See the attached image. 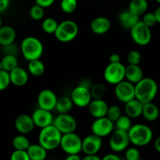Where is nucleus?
Segmentation results:
<instances>
[{"label":"nucleus","instance_id":"obj_1","mask_svg":"<svg viewBox=\"0 0 160 160\" xmlns=\"http://www.w3.org/2000/svg\"><path fill=\"white\" fill-rule=\"evenodd\" d=\"M135 98L142 102L147 104L152 102L158 93V84L152 78L144 77L140 82L134 85Z\"/></svg>","mask_w":160,"mask_h":160},{"label":"nucleus","instance_id":"obj_2","mask_svg":"<svg viewBox=\"0 0 160 160\" xmlns=\"http://www.w3.org/2000/svg\"><path fill=\"white\" fill-rule=\"evenodd\" d=\"M20 52L28 61L40 59L44 53L43 43L34 36H27L20 43Z\"/></svg>","mask_w":160,"mask_h":160},{"label":"nucleus","instance_id":"obj_3","mask_svg":"<svg viewBox=\"0 0 160 160\" xmlns=\"http://www.w3.org/2000/svg\"><path fill=\"white\" fill-rule=\"evenodd\" d=\"M128 133L130 142L135 147L148 145L153 138L152 130L145 124L138 123L132 125Z\"/></svg>","mask_w":160,"mask_h":160},{"label":"nucleus","instance_id":"obj_4","mask_svg":"<svg viewBox=\"0 0 160 160\" xmlns=\"http://www.w3.org/2000/svg\"><path fill=\"white\" fill-rule=\"evenodd\" d=\"M62 133L53 124L41 129L38 134V144L45 150L52 151L59 147Z\"/></svg>","mask_w":160,"mask_h":160},{"label":"nucleus","instance_id":"obj_5","mask_svg":"<svg viewBox=\"0 0 160 160\" xmlns=\"http://www.w3.org/2000/svg\"><path fill=\"white\" fill-rule=\"evenodd\" d=\"M79 33L78 24L72 20H65L59 23L55 37L58 41L63 43L70 42L74 40Z\"/></svg>","mask_w":160,"mask_h":160},{"label":"nucleus","instance_id":"obj_6","mask_svg":"<svg viewBox=\"0 0 160 160\" xmlns=\"http://www.w3.org/2000/svg\"><path fill=\"white\" fill-rule=\"evenodd\" d=\"M59 147L67 155L79 154L81 152L82 139L75 132L62 134Z\"/></svg>","mask_w":160,"mask_h":160},{"label":"nucleus","instance_id":"obj_7","mask_svg":"<svg viewBox=\"0 0 160 160\" xmlns=\"http://www.w3.org/2000/svg\"><path fill=\"white\" fill-rule=\"evenodd\" d=\"M130 34L134 43L141 46L148 45L152 38L151 28L146 26L142 20L130 30Z\"/></svg>","mask_w":160,"mask_h":160},{"label":"nucleus","instance_id":"obj_8","mask_svg":"<svg viewBox=\"0 0 160 160\" xmlns=\"http://www.w3.org/2000/svg\"><path fill=\"white\" fill-rule=\"evenodd\" d=\"M105 80L109 84L116 86L125 79V66L120 63H109L103 73Z\"/></svg>","mask_w":160,"mask_h":160},{"label":"nucleus","instance_id":"obj_9","mask_svg":"<svg viewBox=\"0 0 160 160\" xmlns=\"http://www.w3.org/2000/svg\"><path fill=\"white\" fill-rule=\"evenodd\" d=\"M130 139L128 133L123 130H113L110 134L109 145L111 150L114 152H122L129 147Z\"/></svg>","mask_w":160,"mask_h":160},{"label":"nucleus","instance_id":"obj_10","mask_svg":"<svg viewBox=\"0 0 160 160\" xmlns=\"http://www.w3.org/2000/svg\"><path fill=\"white\" fill-rule=\"evenodd\" d=\"M52 124L62 134L75 132L78 127L76 119L70 114H59L54 119Z\"/></svg>","mask_w":160,"mask_h":160},{"label":"nucleus","instance_id":"obj_11","mask_svg":"<svg viewBox=\"0 0 160 160\" xmlns=\"http://www.w3.org/2000/svg\"><path fill=\"white\" fill-rule=\"evenodd\" d=\"M114 128V122L109 120L107 117L95 119L91 125L92 133L101 138L109 136L113 132Z\"/></svg>","mask_w":160,"mask_h":160},{"label":"nucleus","instance_id":"obj_12","mask_svg":"<svg viewBox=\"0 0 160 160\" xmlns=\"http://www.w3.org/2000/svg\"><path fill=\"white\" fill-rule=\"evenodd\" d=\"M114 94L117 100L122 103H127L135 98L134 85L126 79L117 84L114 88Z\"/></svg>","mask_w":160,"mask_h":160},{"label":"nucleus","instance_id":"obj_13","mask_svg":"<svg viewBox=\"0 0 160 160\" xmlns=\"http://www.w3.org/2000/svg\"><path fill=\"white\" fill-rule=\"evenodd\" d=\"M70 98L73 101V105L81 108H88L92 100L90 90L79 85L72 90Z\"/></svg>","mask_w":160,"mask_h":160},{"label":"nucleus","instance_id":"obj_14","mask_svg":"<svg viewBox=\"0 0 160 160\" xmlns=\"http://www.w3.org/2000/svg\"><path fill=\"white\" fill-rule=\"evenodd\" d=\"M57 96L52 90L48 89H42L37 97V104L39 108L52 111L55 109L57 101Z\"/></svg>","mask_w":160,"mask_h":160},{"label":"nucleus","instance_id":"obj_15","mask_svg":"<svg viewBox=\"0 0 160 160\" xmlns=\"http://www.w3.org/2000/svg\"><path fill=\"white\" fill-rule=\"evenodd\" d=\"M102 146V140L96 135L91 133L82 139L81 152L85 155H97Z\"/></svg>","mask_w":160,"mask_h":160},{"label":"nucleus","instance_id":"obj_16","mask_svg":"<svg viewBox=\"0 0 160 160\" xmlns=\"http://www.w3.org/2000/svg\"><path fill=\"white\" fill-rule=\"evenodd\" d=\"M14 126L20 134L27 135L34 130L35 125L31 115L28 114H21L16 118L14 121Z\"/></svg>","mask_w":160,"mask_h":160},{"label":"nucleus","instance_id":"obj_17","mask_svg":"<svg viewBox=\"0 0 160 160\" xmlns=\"http://www.w3.org/2000/svg\"><path fill=\"white\" fill-rule=\"evenodd\" d=\"M31 117H32L34 125L41 129L52 125L54 120L51 111L39 108L34 110V112L31 115Z\"/></svg>","mask_w":160,"mask_h":160},{"label":"nucleus","instance_id":"obj_18","mask_svg":"<svg viewBox=\"0 0 160 160\" xmlns=\"http://www.w3.org/2000/svg\"><path fill=\"white\" fill-rule=\"evenodd\" d=\"M108 108L107 102L103 99H92L88 106L89 113L95 119L106 117Z\"/></svg>","mask_w":160,"mask_h":160},{"label":"nucleus","instance_id":"obj_19","mask_svg":"<svg viewBox=\"0 0 160 160\" xmlns=\"http://www.w3.org/2000/svg\"><path fill=\"white\" fill-rule=\"evenodd\" d=\"M10 83L17 87L25 86L29 81V73L23 67H17L9 72Z\"/></svg>","mask_w":160,"mask_h":160},{"label":"nucleus","instance_id":"obj_20","mask_svg":"<svg viewBox=\"0 0 160 160\" xmlns=\"http://www.w3.org/2000/svg\"><path fill=\"white\" fill-rule=\"evenodd\" d=\"M91 31L95 35H102L110 30L111 21L106 17H98L92 20L90 24Z\"/></svg>","mask_w":160,"mask_h":160},{"label":"nucleus","instance_id":"obj_21","mask_svg":"<svg viewBox=\"0 0 160 160\" xmlns=\"http://www.w3.org/2000/svg\"><path fill=\"white\" fill-rule=\"evenodd\" d=\"M118 21L122 28L131 30L136 24L140 21V17L134 14L128 9H126V10L121 11L119 13Z\"/></svg>","mask_w":160,"mask_h":160},{"label":"nucleus","instance_id":"obj_22","mask_svg":"<svg viewBox=\"0 0 160 160\" xmlns=\"http://www.w3.org/2000/svg\"><path fill=\"white\" fill-rule=\"evenodd\" d=\"M144 78V72L139 65L128 64L125 67V79L132 84H137Z\"/></svg>","mask_w":160,"mask_h":160},{"label":"nucleus","instance_id":"obj_23","mask_svg":"<svg viewBox=\"0 0 160 160\" xmlns=\"http://www.w3.org/2000/svg\"><path fill=\"white\" fill-rule=\"evenodd\" d=\"M143 105L144 104L136 98L127 102L124 105L125 115H127L131 119H137L140 117L142 114Z\"/></svg>","mask_w":160,"mask_h":160},{"label":"nucleus","instance_id":"obj_24","mask_svg":"<svg viewBox=\"0 0 160 160\" xmlns=\"http://www.w3.org/2000/svg\"><path fill=\"white\" fill-rule=\"evenodd\" d=\"M17 38V32L12 27L2 25L0 28V45L6 46L14 43Z\"/></svg>","mask_w":160,"mask_h":160},{"label":"nucleus","instance_id":"obj_25","mask_svg":"<svg viewBox=\"0 0 160 160\" xmlns=\"http://www.w3.org/2000/svg\"><path fill=\"white\" fill-rule=\"evenodd\" d=\"M142 115L148 122H155L159 117V109L153 102L144 104Z\"/></svg>","mask_w":160,"mask_h":160},{"label":"nucleus","instance_id":"obj_26","mask_svg":"<svg viewBox=\"0 0 160 160\" xmlns=\"http://www.w3.org/2000/svg\"><path fill=\"white\" fill-rule=\"evenodd\" d=\"M27 153L31 160H45L48 151L42 145L38 144H31L27 149Z\"/></svg>","mask_w":160,"mask_h":160},{"label":"nucleus","instance_id":"obj_27","mask_svg":"<svg viewBox=\"0 0 160 160\" xmlns=\"http://www.w3.org/2000/svg\"><path fill=\"white\" fill-rule=\"evenodd\" d=\"M73 107V103L70 97L62 96L57 99L55 110L59 114H70Z\"/></svg>","mask_w":160,"mask_h":160},{"label":"nucleus","instance_id":"obj_28","mask_svg":"<svg viewBox=\"0 0 160 160\" xmlns=\"http://www.w3.org/2000/svg\"><path fill=\"white\" fill-rule=\"evenodd\" d=\"M148 9V0H131L128 5V10L138 17L144 15Z\"/></svg>","mask_w":160,"mask_h":160},{"label":"nucleus","instance_id":"obj_29","mask_svg":"<svg viewBox=\"0 0 160 160\" xmlns=\"http://www.w3.org/2000/svg\"><path fill=\"white\" fill-rule=\"evenodd\" d=\"M45 71V66L40 59L28 61V72L32 76H42Z\"/></svg>","mask_w":160,"mask_h":160},{"label":"nucleus","instance_id":"obj_30","mask_svg":"<svg viewBox=\"0 0 160 160\" xmlns=\"http://www.w3.org/2000/svg\"><path fill=\"white\" fill-rule=\"evenodd\" d=\"M2 70L6 72H11L18 67V59L15 55L5 54L4 56L2 58Z\"/></svg>","mask_w":160,"mask_h":160},{"label":"nucleus","instance_id":"obj_31","mask_svg":"<svg viewBox=\"0 0 160 160\" xmlns=\"http://www.w3.org/2000/svg\"><path fill=\"white\" fill-rule=\"evenodd\" d=\"M12 144L15 150L27 151V149L31 144V142H30L29 139L26 136V135L19 134L14 136Z\"/></svg>","mask_w":160,"mask_h":160},{"label":"nucleus","instance_id":"obj_32","mask_svg":"<svg viewBox=\"0 0 160 160\" xmlns=\"http://www.w3.org/2000/svg\"><path fill=\"white\" fill-rule=\"evenodd\" d=\"M58 24H59V23H58L56 19L53 18V17H46V18H44L43 20H42V28L44 32H45L46 34L52 35L56 32Z\"/></svg>","mask_w":160,"mask_h":160},{"label":"nucleus","instance_id":"obj_33","mask_svg":"<svg viewBox=\"0 0 160 160\" xmlns=\"http://www.w3.org/2000/svg\"><path fill=\"white\" fill-rule=\"evenodd\" d=\"M89 90L92 99H103L107 89L106 85L102 83H93Z\"/></svg>","mask_w":160,"mask_h":160},{"label":"nucleus","instance_id":"obj_34","mask_svg":"<svg viewBox=\"0 0 160 160\" xmlns=\"http://www.w3.org/2000/svg\"><path fill=\"white\" fill-rule=\"evenodd\" d=\"M114 126L117 130L128 132L132 126L131 119L127 115H121L120 118L114 122Z\"/></svg>","mask_w":160,"mask_h":160},{"label":"nucleus","instance_id":"obj_35","mask_svg":"<svg viewBox=\"0 0 160 160\" xmlns=\"http://www.w3.org/2000/svg\"><path fill=\"white\" fill-rule=\"evenodd\" d=\"M59 6L64 13H73L78 8V0H61Z\"/></svg>","mask_w":160,"mask_h":160},{"label":"nucleus","instance_id":"obj_36","mask_svg":"<svg viewBox=\"0 0 160 160\" xmlns=\"http://www.w3.org/2000/svg\"><path fill=\"white\" fill-rule=\"evenodd\" d=\"M29 15L32 20H36V21L43 20L45 17V9L41 7L38 5L34 4L30 9Z\"/></svg>","mask_w":160,"mask_h":160},{"label":"nucleus","instance_id":"obj_37","mask_svg":"<svg viewBox=\"0 0 160 160\" xmlns=\"http://www.w3.org/2000/svg\"><path fill=\"white\" fill-rule=\"evenodd\" d=\"M122 112L120 107L117 106V105H111V106H109V108H108L106 117H107L112 122H115L120 118Z\"/></svg>","mask_w":160,"mask_h":160},{"label":"nucleus","instance_id":"obj_38","mask_svg":"<svg viewBox=\"0 0 160 160\" xmlns=\"http://www.w3.org/2000/svg\"><path fill=\"white\" fill-rule=\"evenodd\" d=\"M127 61L128 64L139 65L142 61V54L138 50H131L127 55Z\"/></svg>","mask_w":160,"mask_h":160},{"label":"nucleus","instance_id":"obj_39","mask_svg":"<svg viewBox=\"0 0 160 160\" xmlns=\"http://www.w3.org/2000/svg\"><path fill=\"white\" fill-rule=\"evenodd\" d=\"M126 160H138L141 158V152L137 147H128L125 150Z\"/></svg>","mask_w":160,"mask_h":160},{"label":"nucleus","instance_id":"obj_40","mask_svg":"<svg viewBox=\"0 0 160 160\" xmlns=\"http://www.w3.org/2000/svg\"><path fill=\"white\" fill-rule=\"evenodd\" d=\"M10 84L9 72L4 70L0 71V91L6 89Z\"/></svg>","mask_w":160,"mask_h":160},{"label":"nucleus","instance_id":"obj_41","mask_svg":"<svg viewBox=\"0 0 160 160\" xmlns=\"http://www.w3.org/2000/svg\"><path fill=\"white\" fill-rule=\"evenodd\" d=\"M142 21L145 24L146 26H148V28H152L155 25L157 24V21H156V19L155 17L154 13L153 12H146L143 15V17H142Z\"/></svg>","mask_w":160,"mask_h":160},{"label":"nucleus","instance_id":"obj_42","mask_svg":"<svg viewBox=\"0 0 160 160\" xmlns=\"http://www.w3.org/2000/svg\"><path fill=\"white\" fill-rule=\"evenodd\" d=\"M10 160H31L27 151L14 150L10 155Z\"/></svg>","mask_w":160,"mask_h":160},{"label":"nucleus","instance_id":"obj_43","mask_svg":"<svg viewBox=\"0 0 160 160\" xmlns=\"http://www.w3.org/2000/svg\"><path fill=\"white\" fill-rule=\"evenodd\" d=\"M3 48H4L5 54H10L17 56V53L18 52L17 49L18 48L14 45V43L10 44L9 45H6V46H3Z\"/></svg>","mask_w":160,"mask_h":160},{"label":"nucleus","instance_id":"obj_44","mask_svg":"<svg viewBox=\"0 0 160 160\" xmlns=\"http://www.w3.org/2000/svg\"><path fill=\"white\" fill-rule=\"evenodd\" d=\"M55 2L56 0H35V4L45 9V8H48L52 6Z\"/></svg>","mask_w":160,"mask_h":160},{"label":"nucleus","instance_id":"obj_45","mask_svg":"<svg viewBox=\"0 0 160 160\" xmlns=\"http://www.w3.org/2000/svg\"><path fill=\"white\" fill-rule=\"evenodd\" d=\"M92 85H93V82H92V79L88 78H84L79 82V86L85 87L88 89H90Z\"/></svg>","mask_w":160,"mask_h":160},{"label":"nucleus","instance_id":"obj_46","mask_svg":"<svg viewBox=\"0 0 160 160\" xmlns=\"http://www.w3.org/2000/svg\"><path fill=\"white\" fill-rule=\"evenodd\" d=\"M102 160H122V158L117 154L109 153L102 158Z\"/></svg>","mask_w":160,"mask_h":160},{"label":"nucleus","instance_id":"obj_47","mask_svg":"<svg viewBox=\"0 0 160 160\" xmlns=\"http://www.w3.org/2000/svg\"><path fill=\"white\" fill-rule=\"evenodd\" d=\"M10 4V0H0V13L7 10Z\"/></svg>","mask_w":160,"mask_h":160},{"label":"nucleus","instance_id":"obj_48","mask_svg":"<svg viewBox=\"0 0 160 160\" xmlns=\"http://www.w3.org/2000/svg\"><path fill=\"white\" fill-rule=\"evenodd\" d=\"M109 63H120L121 62V57H120V55L119 53H114L109 56Z\"/></svg>","mask_w":160,"mask_h":160},{"label":"nucleus","instance_id":"obj_49","mask_svg":"<svg viewBox=\"0 0 160 160\" xmlns=\"http://www.w3.org/2000/svg\"><path fill=\"white\" fill-rule=\"evenodd\" d=\"M81 160H102V158L97 155H85Z\"/></svg>","mask_w":160,"mask_h":160},{"label":"nucleus","instance_id":"obj_50","mask_svg":"<svg viewBox=\"0 0 160 160\" xmlns=\"http://www.w3.org/2000/svg\"><path fill=\"white\" fill-rule=\"evenodd\" d=\"M65 160H81V157L79 154H74V155H67L65 158Z\"/></svg>","mask_w":160,"mask_h":160},{"label":"nucleus","instance_id":"obj_51","mask_svg":"<svg viewBox=\"0 0 160 160\" xmlns=\"http://www.w3.org/2000/svg\"><path fill=\"white\" fill-rule=\"evenodd\" d=\"M154 147L156 152L160 153V136H158L154 141Z\"/></svg>","mask_w":160,"mask_h":160},{"label":"nucleus","instance_id":"obj_52","mask_svg":"<svg viewBox=\"0 0 160 160\" xmlns=\"http://www.w3.org/2000/svg\"><path fill=\"white\" fill-rule=\"evenodd\" d=\"M153 13H154L155 17H156L157 23L160 24V6H159V7L156 8V9H155V11L153 12Z\"/></svg>","mask_w":160,"mask_h":160},{"label":"nucleus","instance_id":"obj_53","mask_svg":"<svg viewBox=\"0 0 160 160\" xmlns=\"http://www.w3.org/2000/svg\"><path fill=\"white\" fill-rule=\"evenodd\" d=\"M2 26V18L1 17H0V28H1Z\"/></svg>","mask_w":160,"mask_h":160},{"label":"nucleus","instance_id":"obj_54","mask_svg":"<svg viewBox=\"0 0 160 160\" xmlns=\"http://www.w3.org/2000/svg\"><path fill=\"white\" fill-rule=\"evenodd\" d=\"M1 70H2V61L0 60V71Z\"/></svg>","mask_w":160,"mask_h":160},{"label":"nucleus","instance_id":"obj_55","mask_svg":"<svg viewBox=\"0 0 160 160\" xmlns=\"http://www.w3.org/2000/svg\"><path fill=\"white\" fill-rule=\"evenodd\" d=\"M156 2H157L158 3H159V4H160V0H156Z\"/></svg>","mask_w":160,"mask_h":160},{"label":"nucleus","instance_id":"obj_56","mask_svg":"<svg viewBox=\"0 0 160 160\" xmlns=\"http://www.w3.org/2000/svg\"><path fill=\"white\" fill-rule=\"evenodd\" d=\"M138 160H145V159H143V158H139Z\"/></svg>","mask_w":160,"mask_h":160}]
</instances>
